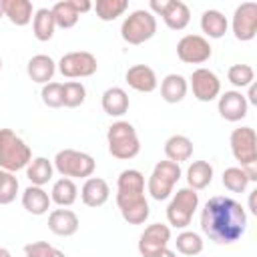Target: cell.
Masks as SVG:
<instances>
[{
	"instance_id": "obj_1",
	"label": "cell",
	"mask_w": 257,
	"mask_h": 257,
	"mask_svg": "<svg viewBox=\"0 0 257 257\" xmlns=\"http://www.w3.org/2000/svg\"><path fill=\"white\" fill-rule=\"evenodd\" d=\"M201 231L219 245L239 241L247 231L245 207L225 195L211 197L201 209Z\"/></svg>"
},
{
	"instance_id": "obj_2",
	"label": "cell",
	"mask_w": 257,
	"mask_h": 257,
	"mask_svg": "<svg viewBox=\"0 0 257 257\" xmlns=\"http://www.w3.org/2000/svg\"><path fill=\"white\" fill-rule=\"evenodd\" d=\"M116 207L128 225H143L151 207L145 197V175L139 169H124L116 179Z\"/></svg>"
},
{
	"instance_id": "obj_3",
	"label": "cell",
	"mask_w": 257,
	"mask_h": 257,
	"mask_svg": "<svg viewBox=\"0 0 257 257\" xmlns=\"http://www.w3.org/2000/svg\"><path fill=\"white\" fill-rule=\"evenodd\" d=\"M32 161V151L12 128H0V169L16 173L28 167Z\"/></svg>"
},
{
	"instance_id": "obj_4",
	"label": "cell",
	"mask_w": 257,
	"mask_h": 257,
	"mask_svg": "<svg viewBox=\"0 0 257 257\" xmlns=\"http://www.w3.org/2000/svg\"><path fill=\"white\" fill-rule=\"evenodd\" d=\"M106 145H108V153L118 161L135 159L141 153V141L137 128L128 120H116L108 126Z\"/></svg>"
},
{
	"instance_id": "obj_5",
	"label": "cell",
	"mask_w": 257,
	"mask_h": 257,
	"mask_svg": "<svg viewBox=\"0 0 257 257\" xmlns=\"http://www.w3.org/2000/svg\"><path fill=\"white\" fill-rule=\"evenodd\" d=\"M155 34H157V16L147 8H139L131 12L120 24V38L133 46L145 44Z\"/></svg>"
},
{
	"instance_id": "obj_6",
	"label": "cell",
	"mask_w": 257,
	"mask_h": 257,
	"mask_svg": "<svg viewBox=\"0 0 257 257\" xmlns=\"http://www.w3.org/2000/svg\"><path fill=\"white\" fill-rule=\"evenodd\" d=\"M54 171H58L62 177L66 179H88L92 177L96 163L94 159L84 153V151H76V149H62L56 153L54 161Z\"/></svg>"
},
{
	"instance_id": "obj_7",
	"label": "cell",
	"mask_w": 257,
	"mask_h": 257,
	"mask_svg": "<svg viewBox=\"0 0 257 257\" xmlns=\"http://www.w3.org/2000/svg\"><path fill=\"white\" fill-rule=\"evenodd\" d=\"M181 175H183L181 165H177L173 161H159L153 167V173L149 175L147 193L155 201H167L173 195V189L179 183Z\"/></svg>"
},
{
	"instance_id": "obj_8",
	"label": "cell",
	"mask_w": 257,
	"mask_h": 257,
	"mask_svg": "<svg viewBox=\"0 0 257 257\" xmlns=\"http://www.w3.org/2000/svg\"><path fill=\"white\" fill-rule=\"evenodd\" d=\"M199 209V193L189 189V187H183L179 189L169 205H167V221H169V227H175V229H187L191 225V219L195 215V211Z\"/></svg>"
},
{
	"instance_id": "obj_9",
	"label": "cell",
	"mask_w": 257,
	"mask_h": 257,
	"mask_svg": "<svg viewBox=\"0 0 257 257\" xmlns=\"http://www.w3.org/2000/svg\"><path fill=\"white\" fill-rule=\"evenodd\" d=\"M155 16H161L167 28L171 30H185L191 22V10L181 0H151L149 8Z\"/></svg>"
},
{
	"instance_id": "obj_10",
	"label": "cell",
	"mask_w": 257,
	"mask_h": 257,
	"mask_svg": "<svg viewBox=\"0 0 257 257\" xmlns=\"http://www.w3.org/2000/svg\"><path fill=\"white\" fill-rule=\"evenodd\" d=\"M56 68L60 70V74L64 78H86L92 76L98 68L96 56L92 52L86 50H74V52H66L58 62Z\"/></svg>"
},
{
	"instance_id": "obj_11",
	"label": "cell",
	"mask_w": 257,
	"mask_h": 257,
	"mask_svg": "<svg viewBox=\"0 0 257 257\" xmlns=\"http://www.w3.org/2000/svg\"><path fill=\"white\" fill-rule=\"evenodd\" d=\"M229 145L235 161H239L241 167L257 165V135L251 126L233 128L229 137Z\"/></svg>"
},
{
	"instance_id": "obj_12",
	"label": "cell",
	"mask_w": 257,
	"mask_h": 257,
	"mask_svg": "<svg viewBox=\"0 0 257 257\" xmlns=\"http://www.w3.org/2000/svg\"><path fill=\"white\" fill-rule=\"evenodd\" d=\"M213 48L209 40L201 34H185L177 42V56L185 64H203L211 58Z\"/></svg>"
},
{
	"instance_id": "obj_13",
	"label": "cell",
	"mask_w": 257,
	"mask_h": 257,
	"mask_svg": "<svg viewBox=\"0 0 257 257\" xmlns=\"http://www.w3.org/2000/svg\"><path fill=\"white\" fill-rule=\"evenodd\" d=\"M171 243V227L165 223H151L139 237V253L143 257H157Z\"/></svg>"
},
{
	"instance_id": "obj_14",
	"label": "cell",
	"mask_w": 257,
	"mask_h": 257,
	"mask_svg": "<svg viewBox=\"0 0 257 257\" xmlns=\"http://www.w3.org/2000/svg\"><path fill=\"white\" fill-rule=\"evenodd\" d=\"M233 36L241 42H249L257 34V4L255 2H243L235 8L233 20H231Z\"/></svg>"
},
{
	"instance_id": "obj_15",
	"label": "cell",
	"mask_w": 257,
	"mask_h": 257,
	"mask_svg": "<svg viewBox=\"0 0 257 257\" xmlns=\"http://www.w3.org/2000/svg\"><path fill=\"white\" fill-rule=\"evenodd\" d=\"M187 82H189V86L193 90V96L199 102H211V100L219 98V94H221V80L209 68L193 70V74H191V78Z\"/></svg>"
},
{
	"instance_id": "obj_16",
	"label": "cell",
	"mask_w": 257,
	"mask_h": 257,
	"mask_svg": "<svg viewBox=\"0 0 257 257\" xmlns=\"http://www.w3.org/2000/svg\"><path fill=\"white\" fill-rule=\"evenodd\" d=\"M92 10V4L88 0H60L56 4H52L50 12L54 16L56 28H72L76 26L80 14Z\"/></svg>"
},
{
	"instance_id": "obj_17",
	"label": "cell",
	"mask_w": 257,
	"mask_h": 257,
	"mask_svg": "<svg viewBox=\"0 0 257 257\" xmlns=\"http://www.w3.org/2000/svg\"><path fill=\"white\" fill-rule=\"evenodd\" d=\"M217 110H219V114H221L225 120L237 122V120H241V118L247 116L249 104H247L245 94H243L241 90H225L223 94H219Z\"/></svg>"
},
{
	"instance_id": "obj_18",
	"label": "cell",
	"mask_w": 257,
	"mask_h": 257,
	"mask_svg": "<svg viewBox=\"0 0 257 257\" xmlns=\"http://www.w3.org/2000/svg\"><path fill=\"white\" fill-rule=\"evenodd\" d=\"M110 197V187L102 177H88L80 187V199L86 207H102Z\"/></svg>"
},
{
	"instance_id": "obj_19",
	"label": "cell",
	"mask_w": 257,
	"mask_h": 257,
	"mask_svg": "<svg viewBox=\"0 0 257 257\" xmlns=\"http://www.w3.org/2000/svg\"><path fill=\"white\" fill-rule=\"evenodd\" d=\"M126 84L137 92H153L159 86L157 72L147 64H135L124 72Z\"/></svg>"
},
{
	"instance_id": "obj_20",
	"label": "cell",
	"mask_w": 257,
	"mask_h": 257,
	"mask_svg": "<svg viewBox=\"0 0 257 257\" xmlns=\"http://www.w3.org/2000/svg\"><path fill=\"white\" fill-rule=\"evenodd\" d=\"M78 227H80L78 215L70 209L60 207L48 213V229L58 237H70L78 231Z\"/></svg>"
},
{
	"instance_id": "obj_21",
	"label": "cell",
	"mask_w": 257,
	"mask_h": 257,
	"mask_svg": "<svg viewBox=\"0 0 257 257\" xmlns=\"http://www.w3.org/2000/svg\"><path fill=\"white\" fill-rule=\"evenodd\" d=\"M54 72H56V62L48 54H34L26 64V74L30 76L32 82L38 84H48Z\"/></svg>"
},
{
	"instance_id": "obj_22",
	"label": "cell",
	"mask_w": 257,
	"mask_h": 257,
	"mask_svg": "<svg viewBox=\"0 0 257 257\" xmlns=\"http://www.w3.org/2000/svg\"><path fill=\"white\" fill-rule=\"evenodd\" d=\"M128 94L124 88L120 86H110L102 92V98H100V106L102 110L108 114V116H114V118H120L126 110H128Z\"/></svg>"
},
{
	"instance_id": "obj_23",
	"label": "cell",
	"mask_w": 257,
	"mask_h": 257,
	"mask_svg": "<svg viewBox=\"0 0 257 257\" xmlns=\"http://www.w3.org/2000/svg\"><path fill=\"white\" fill-rule=\"evenodd\" d=\"M189 90V82L183 74L171 72L161 80V98L169 104H177L187 96Z\"/></svg>"
},
{
	"instance_id": "obj_24",
	"label": "cell",
	"mask_w": 257,
	"mask_h": 257,
	"mask_svg": "<svg viewBox=\"0 0 257 257\" xmlns=\"http://www.w3.org/2000/svg\"><path fill=\"white\" fill-rule=\"evenodd\" d=\"M52 201H50V195L42 189V187H34V185H28L22 193V207L30 213V215H46L48 209H50Z\"/></svg>"
},
{
	"instance_id": "obj_25",
	"label": "cell",
	"mask_w": 257,
	"mask_h": 257,
	"mask_svg": "<svg viewBox=\"0 0 257 257\" xmlns=\"http://www.w3.org/2000/svg\"><path fill=\"white\" fill-rule=\"evenodd\" d=\"M165 155H167V161H173V163H183V161H189L193 157V141L185 135H171L167 141H165Z\"/></svg>"
},
{
	"instance_id": "obj_26",
	"label": "cell",
	"mask_w": 257,
	"mask_h": 257,
	"mask_svg": "<svg viewBox=\"0 0 257 257\" xmlns=\"http://www.w3.org/2000/svg\"><path fill=\"white\" fill-rule=\"evenodd\" d=\"M4 16L14 26H26L34 16V6L30 0H2Z\"/></svg>"
},
{
	"instance_id": "obj_27",
	"label": "cell",
	"mask_w": 257,
	"mask_h": 257,
	"mask_svg": "<svg viewBox=\"0 0 257 257\" xmlns=\"http://www.w3.org/2000/svg\"><path fill=\"white\" fill-rule=\"evenodd\" d=\"M227 28H229V20L223 12L209 8L201 14V30L205 32V36H209L213 40L223 38L227 34Z\"/></svg>"
},
{
	"instance_id": "obj_28",
	"label": "cell",
	"mask_w": 257,
	"mask_h": 257,
	"mask_svg": "<svg viewBox=\"0 0 257 257\" xmlns=\"http://www.w3.org/2000/svg\"><path fill=\"white\" fill-rule=\"evenodd\" d=\"M213 181V167L209 161H193L187 167V185L193 191L207 189Z\"/></svg>"
},
{
	"instance_id": "obj_29",
	"label": "cell",
	"mask_w": 257,
	"mask_h": 257,
	"mask_svg": "<svg viewBox=\"0 0 257 257\" xmlns=\"http://www.w3.org/2000/svg\"><path fill=\"white\" fill-rule=\"evenodd\" d=\"M78 199V187L72 179L60 177L58 181H54L52 189H50V201L58 207H70L74 205V201Z\"/></svg>"
},
{
	"instance_id": "obj_30",
	"label": "cell",
	"mask_w": 257,
	"mask_h": 257,
	"mask_svg": "<svg viewBox=\"0 0 257 257\" xmlns=\"http://www.w3.org/2000/svg\"><path fill=\"white\" fill-rule=\"evenodd\" d=\"M54 30H56V22H54V16H52L50 8L34 10V16H32V34H34V38L40 40V42H48L54 36Z\"/></svg>"
},
{
	"instance_id": "obj_31",
	"label": "cell",
	"mask_w": 257,
	"mask_h": 257,
	"mask_svg": "<svg viewBox=\"0 0 257 257\" xmlns=\"http://www.w3.org/2000/svg\"><path fill=\"white\" fill-rule=\"evenodd\" d=\"M52 175H54V165L46 157H36L26 167V177L34 187H44L52 179Z\"/></svg>"
},
{
	"instance_id": "obj_32",
	"label": "cell",
	"mask_w": 257,
	"mask_h": 257,
	"mask_svg": "<svg viewBox=\"0 0 257 257\" xmlns=\"http://www.w3.org/2000/svg\"><path fill=\"white\" fill-rule=\"evenodd\" d=\"M128 8L126 0H96L92 4V10L96 12V18L102 22H112L118 16H122Z\"/></svg>"
},
{
	"instance_id": "obj_33",
	"label": "cell",
	"mask_w": 257,
	"mask_h": 257,
	"mask_svg": "<svg viewBox=\"0 0 257 257\" xmlns=\"http://www.w3.org/2000/svg\"><path fill=\"white\" fill-rule=\"evenodd\" d=\"M175 245H177V251L181 255H187V257H195L203 251V237L195 231H187L183 229L177 239H175Z\"/></svg>"
},
{
	"instance_id": "obj_34",
	"label": "cell",
	"mask_w": 257,
	"mask_h": 257,
	"mask_svg": "<svg viewBox=\"0 0 257 257\" xmlns=\"http://www.w3.org/2000/svg\"><path fill=\"white\" fill-rule=\"evenodd\" d=\"M221 183L227 191L231 193H245L247 187H249V177L247 173L241 169V167H229L223 171V177H221Z\"/></svg>"
},
{
	"instance_id": "obj_35",
	"label": "cell",
	"mask_w": 257,
	"mask_h": 257,
	"mask_svg": "<svg viewBox=\"0 0 257 257\" xmlns=\"http://www.w3.org/2000/svg\"><path fill=\"white\" fill-rule=\"evenodd\" d=\"M62 98L64 106L76 108L86 100V86L80 80H66L62 82Z\"/></svg>"
},
{
	"instance_id": "obj_36",
	"label": "cell",
	"mask_w": 257,
	"mask_h": 257,
	"mask_svg": "<svg viewBox=\"0 0 257 257\" xmlns=\"http://www.w3.org/2000/svg\"><path fill=\"white\" fill-rule=\"evenodd\" d=\"M227 80L237 88H245L255 80V70L249 64H233L227 70Z\"/></svg>"
},
{
	"instance_id": "obj_37",
	"label": "cell",
	"mask_w": 257,
	"mask_h": 257,
	"mask_svg": "<svg viewBox=\"0 0 257 257\" xmlns=\"http://www.w3.org/2000/svg\"><path fill=\"white\" fill-rule=\"evenodd\" d=\"M18 195V179L14 173L0 169V205H10Z\"/></svg>"
},
{
	"instance_id": "obj_38",
	"label": "cell",
	"mask_w": 257,
	"mask_h": 257,
	"mask_svg": "<svg viewBox=\"0 0 257 257\" xmlns=\"http://www.w3.org/2000/svg\"><path fill=\"white\" fill-rule=\"evenodd\" d=\"M40 98H42V102H44L48 108H60V106H64L62 82H48V84H42Z\"/></svg>"
},
{
	"instance_id": "obj_39",
	"label": "cell",
	"mask_w": 257,
	"mask_h": 257,
	"mask_svg": "<svg viewBox=\"0 0 257 257\" xmlns=\"http://www.w3.org/2000/svg\"><path fill=\"white\" fill-rule=\"evenodd\" d=\"M24 255L26 257H66L64 251L56 249L54 245H50L46 241H32V243L24 245Z\"/></svg>"
},
{
	"instance_id": "obj_40",
	"label": "cell",
	"mask_w": 257,
	"mask_h": 257,
	"mask_svg": "<svg viewBox=\"0 0 257 257\" xmlns=\"http://www.w3.org/2000/svg\"><path fill=\"white\" fill-rule=\"evenodd\" d=\"M247 88H249V92H247V96H245L247 104H257V86H255V82H251Z\"/></svg>"
},
{
	"instance_id": "obj_41",
	"label": "cell",
	"mask_w": 257,
	"mask_h": 257,
	"mask_svg": "<svg viewBox=\"0 0 257 257\" xmlns=\"http://www.w3.org/2000/svg\"><path fill=\"white\" fill-rule=\"evenodd\" d=\"M255 195H257V191H251V195H249V209H251V213H255V215H257V207H255Z\"/></svg>"
},
{
	"instance_id": "obj_42",
	"label": "cell",
	"mask_w": 257,
	"mask_h": 257,
	"mask_svg": "<svg viewBox=\"0 0 257 257\" xmlns=\"http://www.w3.org/2000/svg\"><path fill=\"white\" fill-rule=\"evenodd\" d=\"M157 257H177V253H175V251H171V249L167 247V249H165V251H161Z\"/></svg>"
},
{
	"instance_id": "obj_43",
	"label": "cell",
	"mask_w": 257,
	"mask_h": 257,
	"mask_svg": "<svg viewBox=\"0 0 257 257\" xmlns=\"http://www.w3.org/2000/svg\"><path fill=\"white\" fill-rule=\"evenodd\" d=\"M0 257H12V253L6 247H0Z\"/></svg>"
},
{
	"instance_id": "obj_44",
	"label": "cell",
	"mask_w": 257,
	"mask_h": 257,
	"mask_svg": "<svg viewBox=\"0 0 257 257\" xmlns=\"http://www.w3.org/2000/svg\"><path fill=\"white\" fill-rule=\"evenodd\" d=\"M0 18H4V8H2V0H0Z\"/></svg>"
},
{
	"instance_id": "obj_45",
	"label": "cell",
	"mask_w": 257,
	"mask_h": 257,
	"mask_svg": "<svg viewBox=\"0 0 257 257\" xmlns=\"http://www.w3.org/2000/svg\"><path fill=\"white\" fill-rule=\"evenodd\" d=\"M0 70H2V58H0Z\"/></svg>"
}]
</instances>
